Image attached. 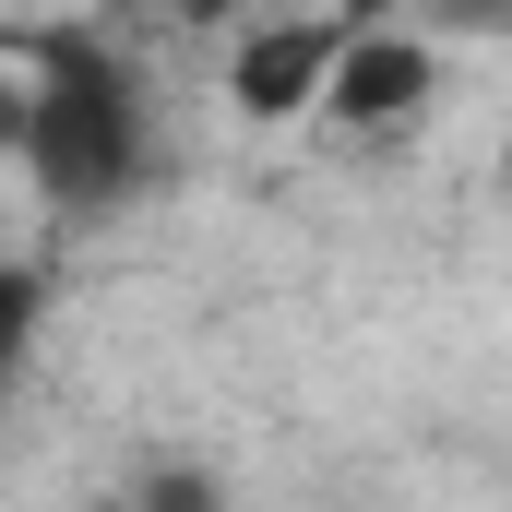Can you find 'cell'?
Instances as JSON below:
<instances>
[{
	"label": "cell",
	"instance_id": "cell-3",
	"mask_svg": "<svg viewBox=\"0 0 512 512\" xmlns=\"http://www.w3.org/2000/svg\"><path fill=\"white\" fill-rule=\"evenodd\" d=\"M429 84H441V48H429V36H358V24H346L334 84H322V120L334 131H405L429 108Z\"/></svg>",
	"mask_w": 512,
	"mask_h": 512
},
{
	"label": "cell",
	"instance_id": "cell-1",
	"mask_svg": "<svg viewBox=\"0 0 512 512\" xmlns=\"http://www.w3.org/2000/svg\"><path fill=\"white\" fill-rule=\"evenodd\" d=\"M12 155L36 179L48 215H120L131 191L155 179V96L108 36H72L48 24L36 36V84H24V120H12Z\"/></svg>",
	"mask_w": 512,
	"mask_h": 512
},
{
	"label": "cell",
	"instance_id": "cell-5",
	"mask_svg": "<svg viewBox=\"0 0 512 512\" xmlns=\"http://www.w3.org/2000/svg\"><path fill=\"white\" fill-rule=\"evenodd\" d=\"M441 24H477V36H512V0H429Z\"/></svg>",
	"mask_w": 512,
	"mask_h": 512
},
{
	"label": "cell",
	"instance_id": "cell-4",
	"mask_svg": "<svg viewBox=\"0 0 512 512\" xmlns=\"http://www.w3.org/2000/svg\"><path fill=\"white\" fill-rule=\"evenodd\" d=\"M24 346H36V274H0V393L24 382Z\"/></svg>",
	"mask_w": 512,
	"mask_h": 512
},
{
	"label": "cell",
	"instance_id": "cell-2",
	"mask_svg": "<svg viewBox=\"0 0 512 512\" xmlns=\"http://www.w3.org/2000/svg\"><path fill=\"white\" fill-rule=\"evenodd\" d=\"M334 48H346V24H334V12L251 24V36H239V60H227V108L262 120V131L310 120V108H322V84H334Z\"/></svg>",
	"mask_w": 512,
	"mask_h": 512
}]
</instances>
